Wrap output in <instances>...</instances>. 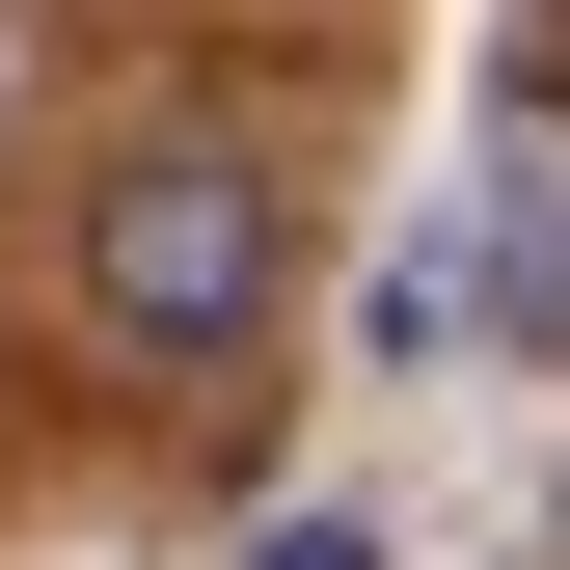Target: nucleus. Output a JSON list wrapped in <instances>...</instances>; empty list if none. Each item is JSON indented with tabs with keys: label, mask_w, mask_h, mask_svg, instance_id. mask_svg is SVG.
<instances>
[{
	"label": "nucleus",
	"mask_w": 570,
	"mask_h": 570,
	"mask_svg": "<svg viewBox=\"0 0 570 570\" xmlns=\"http://www.w3.org/2000/svg\"><path fill=\"white\" fill-rule=\"evenodd\" d=\"M245 570H381V543H353V517H272V543H245Z\"/></svg>",
	"instance_id": "obj_2"
},
{
	"label": "nucleus",
	"mask_w": 570,
	"mask_h": 570,
	"mask_svg": "<svg viewBox=\"0 0 570 570\" xmlns=\"http://www.w3.org/2000/svg\"><path fill=\"white\" fill-rule=\"evenodd\" d=\"M543 570H570V543H543Z\"/></svg>",
	"instance_id": "obj_3"
},
{
	"label": "nucleus",
	"mask_w": 570,
	"mask_h": 570,
	"mask_svg": "<svg viewBox=\"0 0 570 570\" xmlns=\"http://www.w3.org/2000/svg\"><path fill=\"white\" fill-rule=\"evenodd\" d=\"M272 299H299V164L272 136H136V164H82V326L136 381L272 353Z\"/></svg>",
	"instance_id": "obj_1"
}]
</instances>
